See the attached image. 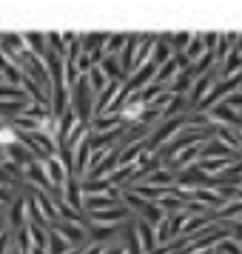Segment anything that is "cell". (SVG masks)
Wrapping results in <instances>:
<instances>
[{"mask_svg":"<svg viewBox=\"0 0 242 254\" xmlns=\"http://www.w3.org/2000/svg\"><path fill=\"white\" fill-rule=\"evenodd\" d=\"M69 109L77 115V120H80V123H92V120H94V92L89 89L86 74H83L74 86H71V92H69Z\"/></svg>","mask_w":242,"mask_h":254,"instance_id":"1","label":"cell"},{"mask_svg":"<svg viewBox=\"0 0 242 254\" xmlns=\"http://www.w3.org/2000/svg\"><path fill=\"white\" fill-rule=\"evenodd\" d=\"M154 77H157V66H154L151 60H148V63H143L140 69L131 71V74H128V80L123 83V92L128 94V100H131L134 94H140L145 86H151V83H154Z\"/></svg>","mask_w":242,"mask_h":254,"instance_id":"2","label":"cell"},{"mask_svg":"<svg viewBox=\"0 0 242 254\" xmlns=\"http://www.w3.org/2000/svg\"><path fill=\"white\" fill-rule=\"evenodd\" d=\"M9 231H20L29 226V203H26V194H17L12 200V206H9Z\"/></svg>","mask_w":242,"mask_h":254,"instance_id":"3","label":"cell"},{"mask_svg":"<svg viewBox=\"0 0 242 254\" xmlns=\"http://www.w3.org/2000/svg\"><path fill=\"white\" fill-rule=\"evenodd\" d=\"M208 123L211 126H228V128H240V112H234L228 103H219L214 109H208Z\"/></svg>","mask_w":242,"mask_h":254,"instance_id":"4","label":"cell"},{"mask_svg":"<svg viewBox=\"0 0 242 254\" xmlns=\"http://www.w3.org/2000/svg\"><path fill=\"white\" fill-rule=\"evenodd\" d=\"M134 231H137V240L143 246V254H154L160 249V243H157V226H151L145 220H134Z\"/></svg>","mask_w":242,"mask_h":254,"instance_id":"5","label":"cell"},{"mask_svg":"<svg viewBox=\"0 0 242 254\" xmlns=\"http://www.w3.org/2000/svg\"><path fill=\"white\" fill-rule=\"evenodd\" d=\"M225 157H237V151H231L219 137L205 140L202 149H199V160H225Z\"/></svg>","mask_w":242,"mask_h":254,"instance_id":"6","label":"cell"},{"mask_svg":"<svg viewBox=\"0 0 242 254\" xmlns=\"http://www.w3.org/2000/svg\"><path fill=\"white\" fill-rule=\"evenodd\" d=\"M43 166H46V174H48V180H51V186H54L57 191H63V189H66V183H69L71 174H69V169L63 166L60 154H57V157H51V160H46Z\"/></svg>","mask_w":242,"mask_h":254,"instance_id":"7","label":"cell"},{"mask_svg":"<svg viewBox=\"0 0 242 254\" xmlns=\"http://www.w3.org/2000/svg\"><path fill=\"white\" fill-rule=\"evenodd\" d=\"M23 40H26L29 55L46 60V55H48V37L46 35H40V32H23Z\"/></svg>","mask_w":242,"mask_h":254,"instance_id":"8","label":"cell"},{"mask_svg":"<svg viewBox=\"0 0 242 254\" xmlns=\"http://www.w3.org/2000/svg\"><path fill=\"white\" fill-rule=\"evenodd\" d=\"M120 126H126L120 115H103L92 120V134H108V131H117Z\"/></svg>","mask_w":242,"mask_h":254,"instance_id":"9","label":"cell"},{"mask_svg":"<svg viewBox=\"0 0 242 254\" xmlns=\"http://www.w3.org/2000/svg\"><path fill=\"white\" fill-rule=\"evenodd\" d=\"M63 200H66L74 211H83V191H80V180H77V177H69V183L63 189Z\"/></svg>","mask_w":242,"mask_h":254,"instance_id":"10","label":"cell"},{"mask_svg":"<svg viewBox=\"0 0 242 254\" xmlns=\"http://www.w3.org/2000/svg\"><path fill=\"white\" fill-rule=\"evenodd\" d=\"M205 55H208L205 35H194V37H191V46L185 49V55H183V58L188 60V66H191V63H196V60H199V58H205Z\"/></svg>","mask_w":242,"mask_h":254,"instance_id":"11","label":"cell"},{"mask_svg":"<svg viewBox=\"0 0 242 254\" xmlns=\"http://www.w3.org/2000/svg\"><path fill=\"white\" fill-rule=\"evenodd\" d=\"M71 246L63 237L57 234V229L54 226H48V240H46V254H69Z\"/></svg>","mask_w":242,"mask_h":254,"instance_id":"12","label":"cell"},{"mask_svg":"<svg viewBox=\"0 0 242 254\" xmlns=\"http://www.w3.org/2000/svg\"><path fill=\"white\" fill-rule=\"evenodd\" d=\"M20 143V131L12 126V123H0V149H12V146H17Z\"/></svg>","mask_w":242,"mask_h":254,"instance_id":"13","label":"cell"},{"mask_svg":"<svg viewBox=\"0 0 242 254\" xmlns=\"http://www.w3.org/2000/svg\"><path fill=\"white\" fill-rule=\"evenodd\" d=\"M126 43H128V35H111L108 43H105V58H120Z\"/></svg>","mask_w":242,"mask_h":254,"instance_id":"14","label":"cell"},{"mask_svg":"<svg viewBox=\"0 0 242 254\" xmlns=\"http://www.w3.org/2000/svg\"><path fill=\"white\" fill-rule=\"evenodd\" d=\"M46 37H48V52H54V55H60V58H66V55H69L66 37L60 35V32H46Z\"/></svg>","mask_w":242,"mask_h":254,"instance_id":"15","label":"cell"},{"mask_svg":"<svg viewBox=\"0 0 242 254\" xmlns=\"http://www.w3.org/2000/svg\"><path fill=\"white\" fill-rule=\"evenodd\" d=\"M191 37H194V35H188V32L171 35V49H174V55H185V49L191 46Z\"/></svg>","mask_w":242,"mask_h":254,"instance_id":"16","label":"cell"},{"mask_svg":"<svg viewBox=\"0 0 242 254\" xmlns=\"http://www.w3.org/2000/svg\"><path fill=\"white\" fill-rule=\"evenodd\" d=\"M231 240H234V243H240V246H242V220L231 223Z\"/></svg>","mask_w":242,"mask_h":254,"instance_id":"17","label":"cell"},{"mask_svg":"<svg viewBox=\"0 0 242 254\" xmlns=\"http://www.w3.org/2000/svg\"><path fill=\"white\" fill-rule=\"evenodd\" d=\"M196 254H217V249H205V252H196Z\"/></svg>","mask_w":242,"mask_h":254,"instance_id":"18","label":"cell"},{"mask_svg":"<svg viewBox=\"0 0 242 254\" xmlns=\"http://www.w3.org/2000/svg\"><path fill=\"white\" fill-rule=\"evenodd\" d=\"M0 86H3V77H0Z\"/></svg>","mask_w":242,"mask_h":254,"instance_id":"19","label":"cell"}]
</instances>
